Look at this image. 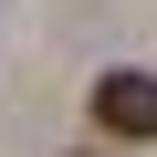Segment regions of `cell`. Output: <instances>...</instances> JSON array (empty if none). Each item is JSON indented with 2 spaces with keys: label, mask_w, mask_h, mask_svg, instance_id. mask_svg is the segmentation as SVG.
Returning <instances> with one entry per match:
<instances>
[{
  "label": "cell",
  "mask_w": 157,
  "mask_h": 157,
  "mask_svg": "<svg viewBox=\"0 0 157 157\" xmlns=\"http://www.w3.org/2000/svg\"><path fill=\"white\" fill-rule=\"evenodd\" d=\"M94 126L105 136H157V73H94Z\"/></svg>",
  "instance_id": "obj_1"
}]
</instances>
